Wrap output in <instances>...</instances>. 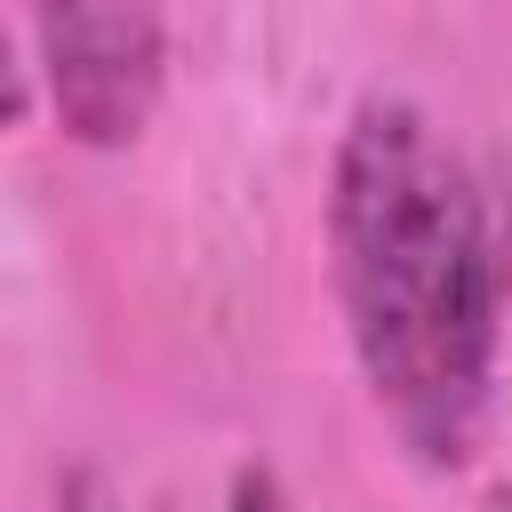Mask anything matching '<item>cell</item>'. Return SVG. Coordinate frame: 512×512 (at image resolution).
I'll use <instances>...</instances> for the list:
<instances>
[{"label": "cell", "instance_id": "cell-1", "mask_svg": "<svg viewBox=\"0 0 512 512\" xmlns=\"http://www.w3.org/2000/svg\"><path fill=\"white\" fill-rule=\"evenodd\" d=\"M328 288L384 432L424 472L472 464L496 408L512 248L472 152L400 88H368L344 112Z\"/></svg>", "mask_w": 512, "mask_h": 512}, {"label": "cell", "instance_id": "cell-2", "mask_svg": "<svg viewBox=\"0 0 512 512\" xmlns=\"http://www.w3.org/2000/svg\"><path fill=\"white\" fill-rule=\"evenodd\" d=\"M32 64L48 80L56 128L88 152H120L144 136L168 88V16L160 8H40Z\"/></svg>", "mask_w": 512, "mask_h": 512}, {"label": "cell", "instance_id": "cell-3", "mask_svg": "<svg viewBox=\"0 0 512 512\" xmlns=\"http://www.w3.org/2000/svg\"><path fill=\"white\" fill-rule=\"evenodd\" d=\"M224 512H296V504H288V488H280L272 464H240L232 488H224Z\"/></svg>", "mask_w": 512, "mask_h": 512}, {"label": "cell", "instance_id": "cell-4", "mask_svg": "<svg viewBox=\"0 0 512 512\" xmlns=\"http://www.w3.org/2000/svg\"><path fill=\"white\" fill-rule=\"evenodd\" d=\"M32 112V64L16 56V32L0 24V128H16Z\"/></svg>", "mask_w": 512, "mask_h": 512}, {"label": "cell", "instance_id": "cell-5", "mask_svg": "<svg viewBox=\"0 0 512 512\" xmlns=\"http://www.w3.org/2000/svg\"><path fill=\"white\" fill-rule=\"evenodd\" d=\"M64 512H152V504H128V496H112V488H96V480H72Z\"/></svg>", "mask_w": 512, "mask_h": 512}, {"label": "cell", "instance_id": "cell-6", "mask_svg": "<svg viewBox=\"0 0 512 512\" xmlns=\"http://www.w3.org/2000/svg\"><path fill=\"white\" fill-rule=\"evenodd\" d=\"M480 512H512V488H488V496H480Z\"/></svg>", "mask_w": 512, "mask_h": 512}]
</instances>
